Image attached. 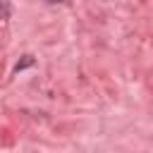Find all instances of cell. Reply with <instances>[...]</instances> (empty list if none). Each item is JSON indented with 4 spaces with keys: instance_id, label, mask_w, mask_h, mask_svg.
I'll use <instances>...</instances> for the list:
<instances>
[{
    "instance_id": "obj_1",
    "label": "cell",
    "mask_w": 153,
    "mask_h": 153,
    "mask_svg": "<svg viewBox=\"0 0 153 153\" xmlns=\"http://www.w3.org/2000/svg\"><path fill=\"white\" fill-rule=\"evenodd\" d=\"M48 2H62V0H48Z\"/></svg>"
}]
</instances>
